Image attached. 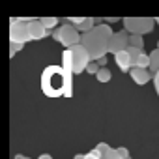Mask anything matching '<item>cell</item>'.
Masks as SVG:
<instances>
[{
    "mask_svg": "<svg viewBox=\"0 0 159 159\" xmlns=\"http://www.w3.org/2000/svg\"><path fill=\"white\" fill-rule=\"evenodd\" d=\"M73 73L62 66H49L41 71V92L47 98H71L73 94Z\"/></svg>",
    "mask_w": 159,
    "mask_h": 159,
    "instance_id": "cell-1",
    "label": "cell"
},
{
    "mask_svg": "<svg viewBox=\"0 0 159 159\" xmlns=\"http://www.w3.org/2000/svg\"><path fill=\"white\" fill-rule=\"evenodd\" d=\"M111 36H112V30L105 23L96 25L92 30L81 34V45L88 51L90 60H98L107 54V45H109Z\"/></svg>",
    "mask_w": 159,
    "mask_h": 159,
    "instance_id": "cell-2",
    "label": "cell"
},
{
    "mask_svg": "<svg viewBox=\"0 0 159 159\" xmlns=\"http://www.w3.org/2000/svg\"><path fill=\"white\" fill-rule=\"evenodd\" d=\"M90 62V56H88V51L77 43L73 47H67L62 54V67L73 75H81L83 71H86V66Z\"/></svg>",
    "mask_w": 159,
    "mask_h": 159,
    "instance_id": "cell-3",
    "label": "cell"
},
{
    "mask_svg": "<svg viewBox=\"0 0 159 159\" xmlns=\"http://www.w3.org/2000/svg\"><path fill=\"white\" fill-rule=\"evenodd\" d=\"M51 36L54 38V41H58L66 49L67 47H73L77 43H81V32H79L73 25H69V23H64V25L56 26Z\"/></svg>",
    "mask_w": 159,
    "mask_h": 159,
    "instance_id": "cell-4",
    "label": "cell"
},
{
    "mask_svg": "<svg viewBox=\"0 0 159 159\" xmlns=\"http://www.w3.org/2000/svg\"><path fill=\"white\" fill-rule=\"evenodd\" d=\"M122 23H124V30H127L129 34H139V36L150 34L155 26V19L152 17H124Z\"/></svg>",
    "mask_w": 159,
    "mask_h": 159,
    "instance_id": "cell-5",
    "label": "cell"
},
{
    "mask_svg": "<svg viewBox=\"0 0 159 159\" xmlns=\"http://www.w3.org/2000/svg\"><path fill=\"white\" fill-rule=\"evenodd\" d=\"M28 21L30 19H15V17L11 19V23H10V41H15V43L30 41Z\"/></svg>",
    "mask_w": 159,
    "mask_h": 159,
    "instance_id": "cell-6",
    "label": "cell"
},
{
    "mask_svg": "<svg viewBox=\"0 0 159 159\" xmlns=\"http://www.w3.org/2000/svg\"><path fill=\"white\" fill-rule=\"evenodd\" d=\"M127 38H129V32L127 30H120V32H112L111 39H109V45H107V52H120V51H125L127 49Z\"/></svg>",
    "mask_w": 159,
    "mask_h": 159,
    "instance_id": "cell-7",
    "label": "cell"
},
{
    "mask_svg": "<svg viewBox=\"0 0 159 159\" xmlns=\"http://www.w3.org/2000/svg\"><path fill=\"white\" fill-rule=\"evenodd\" d=\"M28 32H30V39H43L47 36L52 34V30H47L39 19H30L28 21Z\"/></svg>",
    "mask_w": 159,
    "mask_h": 159,
    "instance_id": "cell-8",
    "label": "cell"
},
{
    "mask_svg": "<svg viewBox=\"0 0 159 159\" xmlns=\"http://www.w3.org/2000/svg\"><path fill=\"white\" fill-rule=\"evenodd\" d=\"M129 75H131V79L135 81V84H139V86L146 84L150 79H152V73L148 69H142V67H131L129 69Z\"/></svg>",
    "mask_w": 159,
    "mask_h": 159,
    "instance_id": "cell-9",
    "label": "cell"
},
{
    "mask_svg": "<svg viewBox=\"0 0 159 159\" xmlns=\"http://www.w3.org/2000/svg\"><path fill=\"white\" fill-rule=\"evenodd\" d=\"M114 62H116V66L120 67V71L129 73V69H131V60H129V54H127L125 51L116 52V54H114Z\"/></svg>",
    "mask_w": 159,
    "mask_h": 159,
    "instance_id": "cell-10",
    "label": "cell"
},
{
    "mask_svg": "<svg viewBox=\"0 0 159 159\" xmlns=\"http://www.w3.org/2000/svg\"><path fill=\"white\" fill-rule=\"evenodd\" d=\"M148 56H150V66H148V71H150V73H152V77H153V73H157V71H159V49L152 51Z\"/></svg>",
    "mask_w": 159,
    "mask_h": 159,
    "instance_id": "cell-11",
    "label": "cell"
},
{
    "mask_svg": "<svg viewBox=\"0 0 159 159\" xmlns=\"http://www.w3.org/2000/svg\"><path fill=\"white\" fill-rule=\"evenodd\" d=\"M94 26H96V19H94V17H84V19L81 21V25H77L75 28H77L79 32L83 34V32H88V30H92Z\"/></svg>",
    "mask_w": 159,
    "mask_h": 159,
    "instance_id": "cell-12",
    "label": "cell"
},
{
    "mask_svg": "<svg viewBox=\"0 0 159 159\" xmlns=\"http://www.w3.org/2000/svg\"><path fill=\"white\" fill-rule=\"evenodd\" d=\"M96 79H98V81L99 83H109L111 81V79H112V73H111V69L109 67H99V71L96 73Z\"/></svg>",
    "mask_w": 159,
    "mask_h": 159,
    "instance_id": "cell-13",
    "label": "cell"
},
{
    "mask_svg": "<svg viewBox=\"0 0 159 159\" xmlns=\"http://www.w3.org/2000/svg\"><path fill=\"white\" fill-rule=\"evenodd\" d=\"M127 43H129L131 47L144 49V38H142V36H139V34H129V38H127Z\"/></svg>",
    "mask_w": 159,
    "mask_h": 159,
    "instance_id": "cell-14",
    "label": "cell"
},
{
    "mask_svg": "<svg viewBox=\"0 0 159 159\" xmlns=\"http://www.w3.org/2000/svg\"><path fill=\"white\" fill-rule=\"evenodd\" d=\"M148 66H150V56L142 51V52L139 54V58H137V62H135V66H133V67H142V69H148Z\"/></svg>",
    "mask_w": 159,
    "mask_h": 159,
    "instance_id": "cell-15",
    "label": "cell"
},
{
    "mask_svg": "<svg viewBox=\"0 0 159 159\" xmlns=\"http://www.w3.org/2000/svg\"><path fill=\"white\" fill-rule=\"evenodd\" d=\"M41 21V25L47 28V30H54L56 26H58V23H60V19H56V17H43V19H39Z\"/></svg>",
    "mask_w": 159,
    "mask_h": 159,
    "instance_id": "cell-16",
    "label": "cell"
},
{
    "mask_svg": "<svg viewBox=\"0 0 159 159\" xmlns=\"http://www.w3.org/2000/svg\"><path fill=\"white\" fill-rule=\"evenodd\" d=\"M125 52L129 54V60H131V67H133V66H135V62H137V58H139V54L142 52V49H137V47H131V45H127Z\"/></svg>",
    "mask_w": 159,
    "mask_h": 159,
    "instance_id": "cell-17",
    "label": "cell"
},
{
    "mask_svg": "<svg viewBox=\"0 0 159 159\" xmlns=\"http://www.w3.org/2000/svg\"><path fill=\"white\" fill-rule=\"evenodd\" d=\"M25 43H15V41H10V56H15L19 51H23Z\"/></svg>",
    "mask_w": 159,
    "mask_h": 159,
    "instance_id": "cell-18",
    "label": "cell"
},
{
    "mask_svg": "<svg viewBox=\"0 0 159 159\" xmlns=\"http://www.w3.org/2000/svg\"><path fill=\"white\" fill-rule=\"evenodd\" d=\"M101 159H122V157L118 155L116 148H109V150H107V153H105V155H101Z\"/></svg>",
    "mask_w": 159,
    "mask_h": 159,
    "instance_id": "cell-19",
    "label": "cell"
},
{
    "mask_svg": "<svg viewBox=\"0 0 159 159\" xmlns=\"http://www.w3.org/2000/svg\"><path fill=\"white\" fill-rule=\"evenodd\" d=\"M86 71H88L90 75H96V73L99 71V66H98V62H96V60H90V62H88V66H86Z\"/></svg>",
    "mask_w": 159,
    "mask_h": 159,
    "instance_id": "cell-20",
    "label": "cell"
},
{
    "mask_svg": "<svg viewBox=\"0 0 159 159\" xmlns=\"http://www.w3.org/2000/svg\"><path fill=\"white\" fill-rule=\"evenodd\" d=\"M116 152H118V155H120L122 159H131V157H129V150H127L125 146H120V148H116Z\"/></svg>",
    "mask_w": 159,
    "mask_h": 159,
    "instance_id": "cell-21",
    "label": "cell"
},
{
    "mask_svg": "<svg viewBox=\"0 0 159 159\" xmlns=\"http://www.w3.org/2000/svg\"><path fill=\"white\" fill-rule=\"evenodd\" d=\"M84 159H101V153L94 148L92 152H88V153H84Z\"/></svg>",
    "mask_w": 159,
    "mask_h": 159,
    "instance_id": "cell-22",
    "label": "cell"
},
{
    "mask_svg": "<svg viewBox=\"0 0 159 159\" xmlns=\"http://www.w3.org/2000/svg\"><path fill=\"white\" fill-rule=\"evenodd\" d=\"M109 148H111V146H109V144H105V142H99V144H98V146H96V150H98V152H99V153H101V155H105V153H107V150H109Z\"/></svg>",
    "mask_w": 159,
    "mask_h": 159,
    "instance_id": "cell-23",
    "label": "cell"
},
{
    "mask_svg": "<svg viewBox=\"0 0 159 159\" xmlns=\"http://www.w3.org/2000/svg\"><path fill=\"white\" fill-rule=\"evenodd\" d=\"M153 86H155V92H157V96H159V71L153 73Z\"/></svg>",
    "mask_w": 159,
    "mask_h": 159,
    "instance_id": "cell-24",
    "label": "cell"
},
{
    "mask_svg": "<svg viewBox=\"0 0 159 159\" xmlns=\"http://www.w3.org/2000/svg\"><path fill=\"white\" fill-rule=\"evenodd\" d=\"M96 62H98L99 67H107V56H101V58H98Z\"/></svg>",
    "mask_w": 159,
    "mask_h": 159,
    "instance_id": "cell-25",
    "label": "cell"
},
{
    "mask_svg": "<svg viewBox=\"0 0 159 159\" xmlns=\"http://www.w3.org/2000/svg\"><path fill=\"white\" fill-rule=\"evenodd\" d=\"M103 21H107V23H118L120 19H118V17H107V19H103Z\"/></svg>",
    "mask_w": 159,
    "mask_h": 159,
    "instance_id": "cell-26",
    "label": "cell"
},
{
    "mask_svg": "<svg viewBox=\"0 0 159 159\" xmlns=\"http://www.w3.org/2000/svg\"><path fill=\"white\" fill-rule=\"evenodd\" d=\"M38 159H52V155H49V153H41Z\"/></svg>",
    "mask_w": 159,
    "mask_h": 159,
    "instance_id": "cell-27",
    "label": "cell"
},
{
    "mask_svg": "<svg viewBox=\"0 0 159 159\" xmlns=\"http://www.w3.org/2000/svg\"><path fill=\"white\" fill-rule=\"evenodd\" d=\"M15 159H30V157H26V155H21V153H17V155H15Z\"/></svg>",
    "mask_w": 159,
    "mask_h": 159,
    "instance_id": "cell-28",
    "label": "cell"
},
{
    "mask_svg": "<svg viewBox=\"0 0 159 159\" xmlns=\"http://www.w3.org/2000/svg\"><path fill=\"white\" fill-rule=\"evenodd\" d=\"M73 159H84V153H77V155H75Z\"/></svg>",
    "mask_w": 159,
    "mask_h": 159,
    "instance_id": "cell-29",
    "label": "cell"
},
{
    "mask_svg": "<svg viewBox=\"0 0 159 159\" xmlns=\"http://www.w3.org/2000/svg\"><path fill=\"white\" fill-rule=\"evenodd\" d=\"M155 23H157V25H159V17H155Z\"/></svg>",
    "mask_w": 159,
    "mask_h": 159,
    "instance_id": "cell-30",
    "label": "cell"
},
{
    "mask_svg": "<svg viewBox=\"0 0 159 159\" xmlns=\"http://www.w3.org/2000/svg\"><path fill=\"white\" fill-rule=\"evenodd\" d=\"M157 49H159V41H157Z\"/></svg>",
    "mask_w": 159,
    "mask_h": 159,
    "instance_id": "cell-31",
    "label": "cell"
}]
</instances>
